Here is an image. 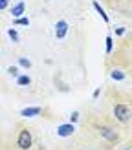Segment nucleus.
Listing matches in <instances>:
<instances>
[{
    "instance_id": "obj_1",
    "label": "nucleus",
    "mask_w": 132,
    "mask_h": 150,
    "mask_svg": "<svg viewBox=\"0 0 132 150\" xmlns=\"http://www.w3.org/2000/svg\"><path fill=\"white\" fill-rule=\"evenodd\" d=\"M33 146V134L28 128H22L17 136V148L18 150H31Z\"/></svg>"
},
{
    "instance_id": "obj_2",
    "label": "nucleus",
    "mask_w": 132,
    "mask_h": 150,
    "mask_svg": "<svg viewBox=\"0 0 132 150\" xmlns=\"http://www.w3.org/2000/svg\"><path fill=\"white\" fill-rule=\"evenodd\" d=\"M114 117H116L119 123H128L130 119H132V110L127 106V104L117 103L116 106H114Z\"/></svg>"
},
{
    "instance_id": "obj_3",
    "label": "nucleus",
    "mask_w": 132,
    "mask_h": 150,
    "mask_svg": "<svg viewBox=\"0 0 132 150\" xmlns=\"http://www.w3.org/2000/svg\"><path fill=\"white\" fill-rule=\"evenodd\" d=\"M99 136L105 139L106 143H110V145L119 143V132H116L112 126H101V128H99Z\"/></svg>"
},
{
    "instance_id": "obj_4",
    "label": "nucleus",
    "mask_w": 132,
    "mask_h": 150,
    "mask_svg": "<svg viewBox=\"0 0 132 150\" xmlns=\"http://www.w3.org/2000/svg\"><path fill=\"white\" fill-rule=\"evenodd\" d=\"M66 33H68V22L66 20H57L55 22V37L61 40V39L66 37Z\"/></svg>"
},
{
    "instance_id": "obj_5",
    "label": "nucleus",
    "mask_w": 132,
    "mask_h": 150,
    "mask_svg": "<svg viewBox=\"0 0 132 150\" xmlns=\"http://www.w3.org/2000/svg\"><path fill=\"white\" fill-rule=\"evenodd\" d=\"M73 132H75V126H73V123H66V125H61V126L57 128V134H59V137H70Z\"/></svg>"
},
{
    "instance_id": "obj_6",
    "label": "nucleus",
    "mask_w": 132,
    "mask_h": 150,
    "mask_svg": "<svg viewBox=\"0 0 132 150\" xmlns=\"http://www.w3.org/2000/svg\"><path fill=\"white\" fill-rule=\"evenodd\" d=\"M42 114V108L39 106H31V108H24L20 112V115L22 117H37V115H40Z\"/></svg>"
},
{
    "instance_id": "obj_7",
    "label": "nucleus",
    "mask_w": 132,
    "mask_h": 150,
    "mask_svg": "<svg viewBox=\"0 0 132 150\" xmlns=\"http://www.w3.org/2000/svg\"><path fill=\"white\" fill-rule=\"evenodd\" d=\"M24 9H26V4L24 2H18L17 6L11 9V15H13V18H20L22 15H24Z\"/></svg>"
},
{
    "instance_id": "obj_8",
    "label": "nucleus",
    "mask_w": 132,
    "mask_h": 150,
    "mask_svg": "<svg viewBox=\"0 0 132 150\" xmlns=\"http://www.w3.org/2000/svg\"><path fill=\"white\" fill-rule=\"evenodd\" d=\"M94 9L99 13V17H101L103 20H105V22H108V15H106V11L103 9V7H101V4H99V2H95V0H94Z\"/></svg>"
},
{
    "instance_id": "obj_9",
    "label": "nucleus",
    "mask_w": 132,
    "mask_h": 150,
    "mask_svg": "<svg viewBox=\"0 0 132 150\" xmlns=\"http://www.w3.org/2000/svg\"><path fill=\"white\" fill-rule=\"evenodd\" d=\"M110 77H112L114 81H123L127 75H125L123 70H112V71H110Z\"/></svg>"
},
{
    "instance_id": "obj_10",
    "label": "nucleus",
    "mask_w": 132,
    "mask_h": 150,
    "mask_svg": "<svg viewBox=\"0 0 132 150\" xmlns=\"http://www.w3.org/2000/svg\"><path fill=\"white\" fill-rule=\"evenodd\" d=\"M17 82H18V86H28V84H31V77H28V75H18Z\"/></svg>"
},
{
    "instance_id": "obj_11",
    "label": "nucleus",
    "mask_w": 132,
    "mask_h": 150,
    "mask_svg": "<svg viewBox=\"0 0 132 150\" xmlns=\"http://www.w3.org/2000/svg\"><path fill=\"white\" fill-rule=\"evenodd\" d=\"M18 64L22 66V68H26V70L31 68V61H29V59H26V57H20V59H18Z\"/></svg>"
},
{
    "instance_id": "obj_12",
    "label": "nucleus",
    "mask_w": 132,
    "mask_h": 150,
    "mask_svg": "<svg viewBox=\"0 0 132 150\" xmlns=\"http://www.w3.org/2000/svg\"><path fill=\"white\" fill-rule=\"evenodd\" d=\"M7 37H9V39H11L15 44H17V42L20 40V37H18V33L15 31V29H7Z\"/></svg>"
},
{
    "instance_id": "obj_13",
    "label": "nucleus",
    "mask_w": 132,
    "mask_h": 150,
    "mask_svg": "<svg viewBox=\"0 0 132 150\" xmlns=\"http://www.w3.org/2000/svg\"><path fill=\"white\" fill-rule=\"evenodd\" d=\"M112 46H114V42H112V37H106V48H105V51L106 53H112Z\"/></svg>"
},
{
    "instance_id": "obj_14",
    "label": "nucleus",
    "mask_w": 132,
    "mask_h": 150,
    "mask_svg": "<svg viewBox=\"0 0 132 150\" xmlns=\"http://www.w3.org/2000/svg\"><path fill=\"white\" fill-rule=\"evenodd\" d=\"M13 22H15V26H28V24H29L28 18H15Z\"/></svg>"
},
{
    "instance_id": "obj_15",
    "label": "nucleus",
    "mask_w": 132,
    "mask_h": 150,
    "mask_svg": "<svg viewBox=\"0 0 132 150\" xmlns=\"http://www.w3.org/2000/svg\"><path fill=\"white\" fill-rule=\"evenodd\" d=\"M79 121V112H72L70 114V123H77Z\"/></svg>"
},
{
    "instance_id": "obj_16",
    "label": "nucleus",
    "mask_w": 132,
    "mask_h": 150,
    "mask_svg": "<svg viewBox=\"0 0 132 150\" xmlns=\"http://www.w3.org/2000/svg\"><path fill=\"white\" fill-rule=\"evenodd\" d=\"M7 73L13 75V77H18V70L15 68V66H9V68H7Z\"/></svg>"
},
{
    "instance_id": "obj_17",
    "label": "nucleus",
    "mask_w": 132,
    "mask_h": 150,
    "mask_svg": "<svg viewBox=\"0 0 132 150\" xmlns=\"http://www.w3.org/2000/svg\"><path fill=\"white\" fill-rule=\"evenodd\" d=\"M114 33H116V35H117V37H121V35H123V33H125V28H119V26H117V28H116V29H114Z\"/></svg>"
},
{
    "instance_id": "obj_18",
    "label": "nucleus",
    "mask_w": 132,
    "mask_h": 150,
    "mask_svg": "<svg viewBox=\"0 0 132 150\" xmlns=\"http://www.w3.org/2000/svg\"><path fill=\"white\" fill-rule=\"evenodd\" d=\"M7 6H9V0H0V9H2V11L6 9Z\"/></svg>"
},
{
    "instance_id": "obj_19",
    "label": "nucleus",
    "mask_w": 132,
    "mask_h": 150,
    "mask_svg": "<svg viewBox=\"0 0 132 150\" xmlns=\"http://www.w3.org/2000/svg\"><path fill=\"white\" fill-rule=\"evenodd\" d=\"M99 93H101V88H97V90L94 92V99H97V97H99Z\"/></svg>"
},
{
    "instance_id": "obj_20",
    "label": "nucleus",
    "mask_w": 132,
    "mask_h": 150,
    "mask_svg": "<svg viewBox=\"0 0 132 150\" xmlns=\"http://www.w3.org/2000/svg\"><path fill=\"white\" fill-rule=\"evenodd\" d=\"M121 150H132V146H125V148H121Z\"/></svg>"
}]
</instances>
